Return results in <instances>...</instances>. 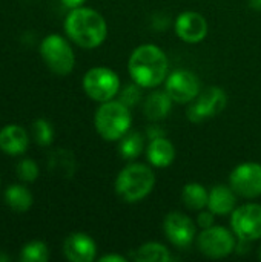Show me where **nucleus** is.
Wrapping results in <instances>:
<instances>
[{"label":"nucleus","instance_id":"obj_14","mask_svg":"<svg viewBox=\"0 0 261 262\" xmlns=\"http://www.w3.org/2000/svg\"><path fill=\"white\" fill-rule=\"evenodd\" d=\"M63 255L71 262H92L97 258V244L89 235L75 232L63 241Z\"/></svg>","mask_w":261,"mask_h":262},{"label":"nucleus","instance_id":"obj_26","mask_svg":"<svg viewBox=\"0 0 261 262\" xmlns=\"http://www.w3.org/2000/svg\"><path fill=\"white\" fill-rule=\"evenodd\" d=\"M142 86H138L137 83H129V84H126V86H123V88H120V92H118V100L122 101V103H125L128 107H134V106H137L140 101H142V98H143V95H142Z\"/></svg>","mask_w":261,"mask_h":262},{"label":"nucleus","instance_id":"obj_4","mask_svg":"<svg viewBox=\"0 0 261 262\" xmlns=\"http://www.w3.org/2000/svg\"><path fill=\"white\" fill-rule=\"evenodd\" d=\"M131 107L118 98L100 103L94 115V127L105 141H118L131 129Z\"/></svg>","mask_w":261,"mask_h":262},{"label":"nucleus","instance_id":"obj_12","mask_svg":"<svg viewBox=\"0 0 261 262\" xmlns=\"http://www.w3.org/2000/svg\"><path fill=\"white\" fill-rule=\"evenodd\" d=\"M197 223L182 212H169L163 221L168 241L178 249H188L197 239Z\"/></svg>","mask_w":261,"mask_h":262},{"label":"nucleus","instance_id":"obj_3","mask_svg":"<svg viewBox=\"0 0 261 262\" xmlns=\"http://www.w3.org/2000/svg\"><path fill=\"white\" fill-rule=\"evenodd\" d=\"M155 187V173L151 166L143 163H129L115 177L114 190L117 196L128 203H140Z\"/></svg>","mask_w":261,"mask_h":262},{"label":"nucleus","instance_id":"obj_28","mask_svg":"<svg viewBox=\"0 0 261 262\" xmlns=\"http://www.w3.org/2000/svg\"><path fill=\"white\" fill-rule=\"evenodd\" d=\"M195 223H197V226L200 229H208V227L215 224V215L209 209H206V210L203 209V210L198 212V216H197Z\"/></svg>","mask_w":261,"mask_h":262},{"label":"nucleus","instance_id":"obj_15","mask_svg":"<svg viewBox=\"0 0 261 262\" xmlns=\"http://www.w3.org/2000/svg\"><path fill=\"white\" fill-rule=\"evenodd\" d=\"M29 147V135L18 124H6L0 129V150L11 157L23 155Z\"/></svg>","mask_w":261,"mask_h":262},{"label":"nucleus","instance_id":"obj_23","mask_svg":"<svg viewBox=\"0 0 261 262\" xmlns=\"http://www.w3.org/2000/svg\"><path fill=\"white\" fill-rule=\"evenodd\" d=\"M48 164H49V170L65 178H71L75 170V158L69 150H65V149L54 150L49 155Z\"/></svg>","mask_w":261,"mask_h":262},{"label":"nucleus","instance_id":"obj_29","mask_svg":"<svg viewBox=\"0 0 261 262\" xmlns=\"http://www.w3.org/2000/svg\"><path fill=\"white\" fill-rule=\"evenodd\" d=\"M145 137H146V140H154V138H158V137H166V134L158 124H151V126H148V129L145 132Z\"/></svg>","mask_w":261,"mask_h":262},{"label":"nucleus","instance_id":"obj_10","mask_svg":"<svg viewBox=\"0 0 261 262\" xmlns=\"http://www.w3.org/2000/svg\"><path fill=\"white\" fill-rule=\"evenodd\" d=\"M229 186L245 200H255L261 196V164L246 161L232 169L229 175Z\"/></svg>","mask_w":261,"mask_h":262},{"label":"nucleus","instance_id":"obj_21","mask_svg":"<svg viewBox=\"0 0 261 262\" xmlns=\"http://www.w3.org/2000/svg\"><path fill=\"white\" fill-rule=\"evenodd\" d=\"M171 259L169 249L160 243H145L134 253V261L137 262H169Z\"/></svg>","mask_w":261,"mask_h":262},{"label":"nucleus","instance_id":"obj_20","mask_svg":"<svg viewBox=\"0 0 261 262\" xmlns=\"http://www.w3.org/2000/svg\"><path fill=\"white\" fill-rule=\"evenodd\" d=\"M5 203L17 213H25L32 207L34 196L28 187L22 184H12L5 190Z\"/></svg>","mask_w":261,"mask_h":262},{"label":"nucleus","instance_id":"obj_11","mask_svg":"<svg viewBox=\"0 0 261 262\" xmlns=\"http://www.w3.org/2000/svg\"><path fill=\"white\" fill-rule=\"evenodd\" d=\"M165 91L169 94L174 103L189 104L202 92V84L198 77L188 69H177L169 72L165 80Z\"/></svg>","mask_w":261,"mask_h":262},{"label":"nucleus","instance_id":"obj_24","mask_svg":"<svg viewBox=\"0 0 261 262\" xmlns=\"http://www.w3.org/2000/svg\"><path fill=\"white\" fill-rule=\"evenodd\" d=\"M18 258L23 262H46L49 259V250L45 243L31 241L22 249Z\"/></svg>","mask_w":261,"mask_h":262},{"label":"nucleus","instance_id":"obj_18","mask_svg":"<svg viewBox=\"0 0 261 262\" xmlns=\"http://www.w3.org/2000/svg\"><path fill=\"white\" fill-rule=\"evenodd\" d=\"M146 158L152 167L166 169L175 160V147L166 137L149 140L146 146Z\"/></svg>","mask_w":261,"mask_h":262},{"label":"nucleus","instance_id":"obj_19","mask_svg":"<svg viewBox=\"0 0 261 262\" xmlns=\"http://www.w3.org/2000/svg\"><path fill=\"white\" fill-rule=\"evenodd\" d=\"M209 190L200 183H189L182 189V203L192 212H200L208 207Z\"/></svg>","mask_w":261,"mask_h":262},{"label":"nucleus","instance_id":"obj_33","mask_svg":"<svg viewBox=\"0 0 261 262\" xmlns=\"http://www.w3.org/2000/svg\"><path fill=\"white\" fill-rule=\"evenodd\" d=\"M0 261H9V256H6V255H0Z\"/></svg>","mask_w":261,"mask_h":262},{"label":"nucleus","instance_id":"obj_8","mask_svg":"<svg viewBox=\"0 0 261 262\" xmlns=\"http://www.w3.org/2000/svg\"><path fill=\"white\" fill-rule=\"evenodd\" d=\"M228 104L226 91L220 86H209L188 106V120L191 123H203L217 117Z\"/></svg>","mask_w":261,"mask_h":262},{"label":"nucleus","instance_id":"obj_22","mask_svg":"<svg viewBox=\"0 0 261 262\" xmlns=\"http://www.w3.org/2000/svg\"><path fill=\"white\" fill-rule=\"evenodd\" d=\"M145 134L128 132L122 140H118V154L123 160H135L145 150Z\"/></svg>","mask_w":261,"mask_h":262},{"label":"nucleus","instance_id":"obj_13","mask_svg":"<svg viewBox=\"0 0 261 262\" xmlns=\"http://www.w3.org/2000/svg\"><path fill=\"white\" fill-rule=\"evenodd\" d=\"M174 31L185 43L197 45L208 37L209 25L203 14L195 11H183L174 21Z\"/></svg>","mask_w":261,"mask_h":262},{"label":"nucleus","instance_id":"obj_30","mask_svg":"<svg viewBox=\"0 0 261 262\" xmlns=\"http://www.w3.org/2000/svg\"><path fill=\"white\" fill-rule=\"evenodd\" d=\"M98 261L100 262H126L128 259H126L125 256H122V255H112V253H109V255L100 256V258H98Z\"/></svg>","mask_w":261,"mask_h":262},{"label":"nucleus","instance_id":"obj_16","mask_svg":"<svg viewBox=\"0 0 261 262\" xmlns=\"http://www.w3.org/2000/svg\"><path fill=\"white\" fill-rule=\"evenodd\" d=\"M237 198H238V195L234 192V189L231 186L217 184L209 190L206 209H209L215 216L231 215L237 207Z\"/></svg>","mask_w":261,"mask_h":262},{"label":"nucleus","instance_id":"obj_25","mask_svg":"<svg viewBox=\"0 0 261 262\" xmlns=\"http://www.w3.org/2000/svg\"><path fill=\"white\" fill-rule=\"evenodd\" d=\"M32 135H34V140L38 146L48 147L54 141V127L48 120L38 118L32 124Z\"/></svg>","mask_w":261,"mask_h":262},{"label":"nucleus","instance_id":"obj_27","mask_svg":"<svg viewBox=\"0 0 261 262\" xmlns=\"http://www.w3.org/2000/svg\"><path fill=\"white\" fill-rule=\"evenodd\" d=\"M15 172H17V177L25 181V183H34L37 178H38V173H40V169L37 166V163L31 158H25L22 160L17 167H15Z\"/></svg>","mask_w":261,"mask_h":262},{"label":"nucleus","instance_id":"obj_9","mask_svg":"<svg viewBox=\"0 0 261 262\" xmlns=\"http://www.w3.org/2000/svg\"><path fill=\"white\" fill-rule=\"evenodd\" d=\"M231 229L238 239L255 243L261 239V204L246 203L231 213Z\"/></svg>","mask_w":261,"mask_h":262},{"label":"nucleus","instance_id":"obj_32","mask_svg":"<svg viewBox=\"0 0 261 262\" xmlns=\"http://www.w3.org/2000/svg\"><path fill=\"white\" fill-rule=\"evenodd\" d=\"M248 2L254 11H261V0H248Z\"/></svg>","mask_w":261,"mask_h":262},{"label":"nucleus","instance_id":"obj_31","mask_svg":"<svg viewBox=\"0 0 261 262\" xmlns=\"http://www.w3.org/2000/svg\"><path fill=\"white\" fill-rule=\"evenodd\" d=\"M63 3V6L69 8V9H74V8H78V6H83V3L86 0H60Z\"/></svg>","mask_w":261,"mask_h":262},{"label":"nucleus","instance_id":"obj_1","mask_svg":"<svg viewBox=\"0 0 261 262\" xmlns=\"http://www.w3.org/2000/svg\"><path fill=\"white\" fill-rule=\"evenodd\" d=\"M128 72L131 80L143 89H155L169 75L168 55L157 45H140L129 55Z\"/></svg>","mask_w":261,"mask_h":262},{"label":"nucleus","instance_id":"obj_34","mask_svg":"<svg viewBox=\"0 0 261 262\" xmlns=\"http://www.w3.org/2000/svg\"><path fill=\"white\" fill-rule=\"evenodd\" d=\"M258 258H260V259H261V247H260V253H258Z\"/></svg>","mask_w":261,"mask_h":262},{"label":"nucleus","instance_id":"obj_17","mask_svg":"<svg viewBox=\"0 0 261 262\" xmlns=\"http://www.w3.org/2000/svg\"><path fill=\"white\" fill-rule=\"evenodd\" d=\"M172 104L174 101L169 97V94L165 89L160 91L155 88V91H152L143 100V114L149 121L158 123V121H163L169 115Z\"/></svg>","mask_w":261,"mask_h":262},{"label":"nucleus","instance_id":"obj_5","mask_svg":"<svg viewBox=\"0 0 261 262\" xmlns=\"http://www.w3.org/2000/svg\"><path fill=\"white\" fill-rule=\"evenodd\" d=\"M85 94L97 103L114 100L122 88L120 77L115 71L106 66H94L85 75L82 81Z\"/></svg>","mask_w":261,"mask_h":262},{"label":"nucleus","instance_id":"obj_7","mask_svg":"<svg viewBox=\"0 0 261 262\" xmlns=\"http://www.w3.org/2000/svg\"><path fill=\"white\" fill-rule=\"evenodd\" d=\"M197 247L200 253L209 259H223L237 250V238L232 229L223 226H211L202 229L197 236Z\"/></svg>","mask_w":261,"mask_h":262},{"label":"nucleus","instance_id":"obj_6","mask_svg":"<svg viewBox=\"0 0 261 262\" xmlns=\"http://www.w3.org/2000/svg\"><path fill=\"white\" fill-rule=\"evenodd\" d=\"M40 55L46 66L57 75H68L75 66L72 46L65 37L58 34H49L42 40Z\"/></svg>","mask_w":261,"mask_h":262},{"label":"nucleus","instance_id":"obj_2","mask_svg":"<svg viewBox=\"0 0 261 262\" xmlns=\"http://www.w3.org/2000/svg\"><path fill=\"white\" fill-rule=\"evenodd\" d=\"M63 26L68 38L83 49H95L103 45L108 37L105 17L98 11L86 6L71 9Z\"/></svg>","mask_w":261,"mask_h":262}]
</instances>
